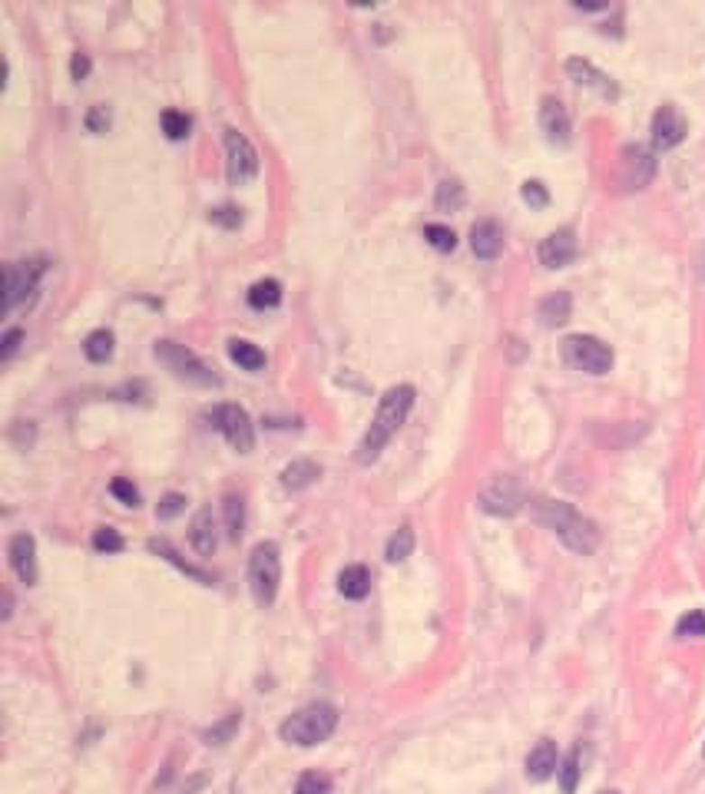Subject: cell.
Returning <instances> with one entry per match:
<instances>
[{"mask_svg":"<svg viewBox=\"0 0 705 794\" xmlns=\"http://www.w3.org/2000/svg\"><path fill=\"white\" fill-rule=\"evenodd\" d=\"M533 517L537 523H543L547 529L556 533V540L573 550L576 556H590L600 546V529L590 517H583L580 510L573 503H563V500H537L533 503Z\"/></svg>","mask_w":705,"mask_h":794,"instance_id":"cell-1","label":"cell"},{"mask_svg":"<svg viewBox=\"0 0 705 794\" xmlns=\"http://www.w3.org/2000/svg\"><path fill=\"white\" fill-rule=\"evenodd\" d=\"M411 408H414V387L411 384H394L384 391L375 420H371L368 434L358 444V464H375L381 457V450L388 447V440L401 430V424L408 420Z\"/></svg>","mask_w":705,"mask_h":794,"instance_id":"cell-2","label":"cell"},{"mask_svg":"<svg viewBox=\"0 0 705 794\" xmlns=\"http://www.w3.org/2000/svg\"><path fill=\"white\" fill-rule=\"evenodd\" d=\"M338 728V708L328 702H315V705H305V708H298L295 715H288L278 735H282V742L288 744H298V748H315V744L328 742Z\"/></svg>","mask_w":705,"mask_h":794,"instance_id":"cell-3","label":"cell"},{"mask_svg":"<svg viewBox=\"0 0 705 794\" xmlns=\"http://www.w3.org/2000/svg\"><path fill=\"white\" fill-rule=\"evenodd\" d=\"M278 582H282V556L272 540L258 543L252 556H249V586L256 596L258 606H272L278 596Z\"/></svg>","mask_w":705,"mask_h":794,"instance_id":"cell-4","label":"cell"},{"mask_svg":"<svg viewBox=\"0 0 705 794\" xmlns=\"http://www.w3.org/2000/svg\"><path fill=\"white\" fill-rule=\"evenodd\" d=\"M560 351L566 365L576 367V371H586V374H606L613 367V347L593 335L563 338Z\"/></svg>","mask_w":705,"mask_h":794,"instance_id":"cell-5","label":"cell"},{"mask_svg":"<svg viewBox=\"0 0 705 794\" xmlns=\"http://www.w3.org/2000/svg\"><path fill=\"white\" fill-rule=\"evenodd\" d=\"M209 418H212L215 430H219L239 454H249V450L256 447V428H252V418L246 414V408H239V404H219V408H212Z\"/></svg>","mask_w":705,"mask_h":794,"instance_id":"cell-6","label":"cell"},{"mask_svg":"<svg viewBox=\"0 0 705 794\" xmlns=\"http://www.w3.org/2000/svg\"><path fill=\"white\" fill-rule=\"evenodd\" d=\"M156 357H159L176 377H183V381H193V384H219V377H215L185 345L159 341V345H156Z\"/></svg>","mask_w":705,"mask_h":794,"instance_id":"cell-7","label":"cell"},{"mask_svg":"<svg viewBox=\"0 0 705 794\" xmlns=\"http://www.w3.org/2000/svg\"><path fill=\"white\" fill-rule=\"evenodd\" d=\"M225 163H229V183L246 185L258 176V153L256 146L249 143V136L239 130H225Z\"/></svg>","mask_w":705,"mask_h":794,"instance_id":"cell-8","label":"cell"},{"mask_svg":"<svg viewBox=\"0 0 705 794\" xmlns=\"http://www.w3.org/2000/svg\"><path fill=\"white\" fill-rule=\"evenodd\" d=\"M477 503H481L484 513H493V517H513V513L523 507V487L513 477H493L481 487Z\"/></svg>","mask_w":705,"mask_h":794,"instance_id":"cell-9","label":"cell"},{"mask_svg":"<svg viewBox=\"0 0 705 794\" xmlns=\"http://www.w3.org/2000/svg\"><path fill=\"white\" fill-rule=\"evenodd\" d=\"M43 258H31V262H14L7 265V272H4V308L11 311L23 302V298H31V292L37 288L43 275Z\"/></svg>","mask_w":705,"mask_h":794,"instance_id":"cell-10","label":"cell"},{"mask_svg":"<svg viewBox=\"0 0 705 794\" xmlns=\"http://www.w3.org/2000/svg\"><path fill=\"white\" fill-rule=\"evenodd\" d=\"M7 556H11V566L14 573H17V580L23 582V586H37V543H33L31 533H17L11 540V546H7Z\"/></svg>","mask_w":705,"mask_h":794,"instance_id":"cell-11","label":"cell"},{"mask_svg":"<svg viewBox=\"0 0 705 794\" xmlns=\"http://www.w3.org/2000/svg\"><path fill=\"white\" fill-rule=\"evenodd\" d=\"M685 136V120L682 113L675 110V106H659L653 116V146L655 149H673V146L682 143Z\"/></svg>","mask_w":705,"mask_h":794,"instance_id":"cell-12","label":"cell"},{"mask_svg":"<svg viewBox=\"0 0 705 794\" xmlns=\"http://www.w3.org/2000/svg\"><path fill=\"white\" fill-rule=\"evenodd\" d=\"M576 258V235L573 229H556L540 242V262L547 268H566Z\"/></svg>","mask_w":705,"mask_h":794,"instance_id":"cell-13","label":"cell"},{"mask_svg":"<svg viewBox=\"0 0 705 794\" xmlns=\"http://www.w3.org/2000/svg\"><path fill=\"white\" fill-rule=\"evenodd\" d=\"M189 543L199 556H212L215 546H219V523H215L212 510L203 507L189 523Z\"/></svg>","mask_w":705,"mask_h":794,"instance_id":"cell-14","label":"cell"},{"mask_svg":"<svg viewBox=\"0 0 705 794\" xmlns=\"http://www.w3.org/2000/svg\"><path fill=\"white\" fill-rule=\"evenodd\" d=\"M470 248H474V255L484 258V262L497 258V255L503 252V229L493 222V219H481V222L470 229Z\"/></svg>","mask_w":705,"mask_h":794,"instance_id":"cell-15","label":"cell"},{"mask_svg":"<svg viewBox=\"0 0 705 794\" xmlns=\"http://www.w3.org/2000/svg\"><path fill=\"white\" fill-rule=\"evenodd\" d=\"M540 126L553 143H566V140H570V113H566V106H563L556 96H543Z\"/></svg>","mask_w":705,"mask_h":794,"instance_id":"cell-16","label":"cell"},{"mask_svg":"<svg viewBox=\"0 0 705 794\" xmlns=\"http://www.w3.org/2000/svg\"><path fill=\"white\" fill-rule=\"evenodd\" d=\"M560 771V754H556V744L550 738L533 744V752L527 754V778L530 781H547L553 774Z\"/></svg>","mask_w":705,"mask_h":794,"instance_id":"cell-17","label":"cell"},{"mask_svg":"<svg viewBox=\"0 0 705 794\" xmlns=\"http://www.w3.org/2000/svg\"><path fill=\"white\" fill-rule=\"evenodd\" d=\"M623 169H626V183H629V189H643L655 173V159L646 153L643 146H626Z\"/></svg>","mask_w":705,"mask_h":794,"instance_id":"cell-18","label":"cell"},{"mask_svg":"<svg viewBox=\"0 0 705 794\" xmlns=\"http://www.w3.org/2000/svg\"><path fill=\"white\" fill-rule=\"evenodd\" d=\"M338 592L345 596V600H365L371 592V573L368 566H361V563H351L345 570L338 573Z\"/></svg>","mask_w":705,"mask_h":794,"instance_id":"cell-19","label":"cell"},{"mask_svg":"<svg viewBox=\"0 0 705 794\" xmlns=\"http://www.w3.org/2000/svg\"><path fill=\"white\" fill-rule=\"evenodd\" d=\"M566 73H570V77L580 83V86H593V90H600L603 96H616L613 80H610L606 73L596 70L593 63H586V60H566Z\"/></svg>","mask_w":705,"mask_h":794,"instance_id":"cell-20","label":"cell"},{"mask_svg":"<svg viewBox=\"0 0 705 794\" xmlns=\"http://www.w3.org/2000/svg\"><path fill=\"white\" fill-rule=\"evenodd\" d=\"M318 477H321V467H318L315 460H292V464L282 470V487L305 490V487H312Z\"/></svg>","mask_w":705,"mask_h":794,"instance_id":"cell-21","label":"cell"},{"mask_svg":"<svg viewBox=\"0 0 705 794\" xmlns=\"http://www.w3.org/2000/svg\"><path fill=\"white\" fill-rule=\"evenodd\" d=\"M229 357H232L239 367H246V371H262V367H266V351L258 345H252V341L232 338V341H229Z\"/></svg>","mask_w":705,"mask_h":794,"instance_id":"cell-22","label":"cell"},{"mask_svg":"<svg viewBox=\"0 0 705 794\" xmlns=\"http://www.w3.org/2000/svg\"><path fill=\"white\" fill-rule=\"evenodd\" d=\"M222 517H225V533H229V540H242V533H246V503L242 497H229L222 500Z\"/></svg>","mask_w":705,"mask_h":794,"instance_id":"cell-23","label":"cell"},{"mask_svg":"<svg viewBox=\"0 0 705 794\" xmlns=\"http://www.w3.org/2000/svg\"><path fill=\"white\" fill-rule=\"evenodd\" d=\"M570 311H573V302L566 292H553V295H547L540 302V318L547 325H563V321L570 318Z\"/></svg>","mask_w":705,"mask_h":794,"instance_id":"cell-24","label":"cell"},{"mask_svg":"<svg viewBox=\"0 0 705 794\" xmlns=\"http://www.w3.org/2000/svg\"><path fill=\"white\" fill-rule=\"evenodd\" d=\"M83 355L90 357V361H96V365L110 361V357H113V331H106V328H96V331H90V335H86V341H83Z\"/></svg>","mask_w":705,"mask_h":794,"instance_id":"cell-25","label":"cell"},{"mask_svg":"<svg viewBox=\"0 0 705 794\" xmlns=\"http://www.w3.org/2000/svg\"><path fill=\"white\" fill-rule=\"evenodd\" d=\"M149 550L159 553L163 560H169V563H173V566H179V570H183L185 576H193V580H199V582H203V586H212V576H205L203 570H195V566H189V563H185L183 556H179V553H176L173 546H169V543H166V540H149Z\"/></svg>","mask_w":705,"mask_h":794,"instance_id":"cell-26","label":"cell"},{"mask_svg":"<svg viewBox=\"0 0 705 794\" xmlns=\"http://www.w3.org/2000/svg\"><path fill=\"white\" fill-rule=\"evenodd\" d=\"M278 302H282V285L276 278H262L249 288V305L252 308H276Z\"/></svg>","mask_w":705,"mask_h":794,"instance_id":"cell-27","label":"cell"},{"mask_svg":"<svg viewBox=\"0 0 705 794\" xmlns=\"http://www.w3.org/2000/svg\"><path fill=\"white\" fill-rule=\"evenodd\" d=\"M411 553H414V529L401 527L398 533L388 540V550H384V556H388V563H404Z\"/></svg>","mask_w":705,"mask_h":794,"instance_id":"cell-28","label":"cell"},{"mask_svg":"<svg viewBox=\"0 0 705 794\" xmlns=\"http://www.w3.org/2000/svg\"><path fill=\"white\" fill-rule=\"evenodd\" d=\"M580 752H570L566 758L560 762V771H556V778H560V791L563 794H573L576 788H580Z\"/></svg>","mask_w":705,"mask_h":794,"instance_id":"cell-29","label":"cell"},{"mask_svg":"<svg viewBox=\"0 0 705 794\" xmlns=\"http://www.w3.org/2000/svg\"><path fill=\"white\" fill-rule=\"evenodd\" d=\"M460 205H464V185L457 179H444L438 185V209L440 212H457Z\"/></svg>","mask_w":705,"mask_h":794,"instance_id":"cell-30","label":"cell"},{"mask_svg":"<svg viewBox=\"0 0 705 794\" xmlns=\"http://www.w3.org/2000/svg\"><path fill=\"white\" fill-rule=\"evenodd\" d=\"M239 725H242V712H229L219 725H212L209 732H205V744H225L232 742V735L239 732Z\"/></svg>","mask_w":705,"mask_h":794,"instance_id":"cell-31","label":"cell"},{"mask_svg":"<svg viewBox=\"0 0 705 794\" xmlns=\"http://www.w3.org/2000/svg\"><path fill=\"white\" fill-rule=\"evenodd\" d=\"M675 636H682V639H702L705 636V612H699V609L685 612L682 619L675 622Z\"/></svg>","mask_w":705,"mask_h":794,"instance_id":"cell-32","label":"cell"},{"mask_svg":"<svg viewBox=\"0 0 705 794\" xmlns=\"http://www.w3.org/2000/svg\"><path fill=\"white\" fill-rule=\"evenodd\" d=\"M159 122H163V132L169 136V140H185V136H189V126H193L189 116L179 110H166Z\"/></svg>","mask_w":705,"mask_h":794,"instance_id":"cell-33","label":"cell"},{"mask_svg":"<svg viewBox=\"0 0 705 794\" xmlns=\"http://www.w3.org/2000/svg\"><path fill=\"white\" fill-rule=\"evenodd\" d=\"M424 239H428L438 252H454V245H457V235H454V229H447V225H424Z\"/></svg>","mask_w":705,"mask_h":794,"instance_id":"cell-34","label":"cell"},{"mask_svg":"<svg viewBox=\"0 0 705 794\" xmlns=\"http://www.w3.org/2000/svg\"><path fill=\"white\" fill-rule=\"evenodd\" d=\"M295 794H331V781H328V774L321 771H305L298 778Z\"/></svg>","mask_w":705,"mask_h":794,"instance_id":"cell-35","label":"cell"},{"mask_svg":"<svg viewBox=\"0 0 705 794\" xmlns=\"http://www.w3.org/2000/svg\"><path fill=\"white\" fill-rule=\"evenodd\" d=\"M123 546H126V543H123V537H120L116 529L103 527V529H96V533H93V550H96V553H120Z\"/></svg>","mask_w":705,"mask_h":794,"instance_id":"cell-36","label":"cell"},{"mask_svg":"<svg viewBox=\"0 0 705 794\" xmlns=\"http://www.w3.org/2000/svg\"><path fill=\"white\" fill-rule=\"evenodd\" d=\"M110 493L120 500V503H126V507H136V503H140V490H136L126 477H116V480H113V483H110Z\"/></svg>","mask_w":705,"mask_h":794,"instance_id":"cell-37","label":"cell"},{"mask_svg":"<svg viewBox=\"0 0 705 794\" xmlns=\"http://www.w3.org/2000/svg\"><path fill=\"white\" fill-rule=\"evenodd\" d=\"M185 507V497H179V493H166L163 500H159V507H156V517L159 519H173L179 517Z\"/></svg>","mask_w":705,"mask_h":794,"instance_id":"cell-38","label":"cell"},{"mask_svg":"<svg viewBox=\"0 0 705 794\" xmlns=\"http://www.w3.org/2000/svg\"><path fill=\"white\" fill-rule=\"evenodd\" d=\"M523 199L533 205V209H543V205L550 203V193H547V185L530 179V183H523Z\"/></svg>","mask_w":705,"mask_h":794,"instance_id":"cell-39","label":"cell"},{"mask_svg":"<svg viewBox=\"0 0 705 794\" xmlns=\"http://www.w3.org/2000/svg\"><path fill=\"white\" fill-rule=\"evenodd\" d=\"M215 225H225V229H235V225L242 222V212L239 209H232V205H219V209H212V215H209Z\"/></svg>","mask_w":705,"mask_h":794,"instance_id":"cell-40","label":"cell"},{"mask_svg":"<svg viewBox=\"0 0 705 794\" xmlns=\"http://www.w3.org/2000/svg\"><path fill=\"white\" fill-rule=\"evenodd\" d=\"M21 341H23V331H21V328H11V331L4 335V341H0V357H14V355H17Z\"/></svg>","mask_w":705,"mask_h":794,"instance_id":"cell-41","label":"cell"},{"mask_svg":"<svg viewBox=\"0 0 705 794\" xmlns=\"http://www.w3.org/2000/svg\"><path fill=\"white\" fill-rule=\"evenodd\" d=\"M86 126H90L93 132L106 130V126H110V113L103 110V106H93V110H90V116H86Z\"/></svg>","mask_w":705,"mask_h":794,"instance_id":"cell-42","label":"cell"},{"mask_svg":"<svg viewBox=\"0 0 705 794\" xmlns=\"http://www.w3.org/2000/svg\"><path fill=\"white\" fill-rule=\"evenodd\" d=\"M70 73H73V80H86V73H90V57H86V53H73Z\"/></svg>","mask_w":705,"mask_h":794,"instance_id":"cell-43","label":"cell"},{"mask_svg":"<svg viewBox=\"0 0 705 794\" xmlns=\"http://www.w3.org/2000/svg\"><path fill=\"white\" fill-rule=\"evenodd\" d=\"M603 794H619V791H603Z\"/></svg>","mask_w":705,"mask_h":794,"instance_id":"cell-44","label":"cell"},{"mask_svg":"<svg viewBox=\"0 0 705 794\" xmlns=\"http://www.w3.org/2000/svg\"><path fill=\"white\" fill-rule=\"evenodd\" d=\"M702 275H705V262H702Z\"/></svg>","mask_w":705,"mask_h":794,"instance_id":"cell-45","label":"cell"},{"mask_svg":"<svg viewBox=\"0 0 705 794\" xmlns=\"http://www.w3.org/2000/svg\"><path fill=\"white\" fill-rule=\"evenodd\" d=\"M702 754H705V748H702Z\"/></svg>","mask_w":705,"mask_h":794,"instance_id":"cell-46","label":"cell"}]
</instances>
